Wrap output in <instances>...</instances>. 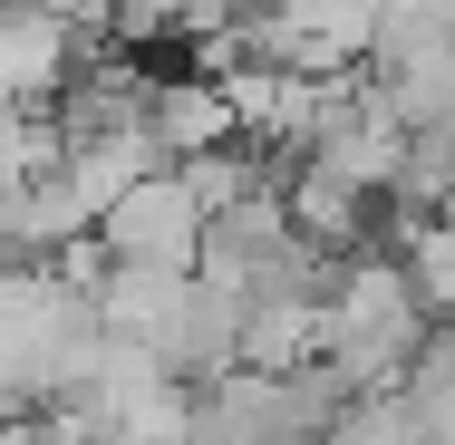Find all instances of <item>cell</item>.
<instances>
[{"instance_id":"1","label":"cell","mask_w":455,"mask_h":445,"mask_svg":"<svg viewBox=\"0 0 455 445\" xmlns=\"http://www.w3.org/2000/svg\"><path fill=\"white\" fill-rule=\"evenodd\" d=\"M427 330H436V310L417 300V271L387 262V252H349V262L330 271V290H320V358H330V377L368 397V387H397L417 349H427Z\"/></svg>"},{"instance_id":"2","label":"cell","mask_w":455,"mask_h":445,"mask_svg":"<svg viewBox=\"0 0 455 445\" xmlns=\"http://www.w3.org/2000/svg\"><path fill=\"white\" fill-rule=\"evenodd\" d=\"M378 29H387V0H262L252 10L262 59H291L310 78H359L378 59Z\"/></svg>"},{"instance_id":"3","label":"cell","mask_w":455,"mask_h":445,"mask_svg":"<svg viewBox=\"0 0 455 445\" xmlns=\"http://www.w3.org/2000/svg\"><path fill=\"white\" fill-rule=\"evenodd\" d=\"M204 233H213V203L184 184V165L136 175L107 213H97L107 262H204Z\"/></svg>"},{"instance_id":"4","label":"cell","mask_w":455,"mask_h":445,"mask_svg":"<svg viewBox=\"0 0 455 445\" xmlns=\"http://www.w3.org/2000/svg\"><path fill=\"white\" fill-rule=\"evenodd\" d=\"M281 203H291V223H300L320 252H359V242H368V203H387V194H368L359 175H339V165L310 146V155H291Z\"/></svg>"},{"instance_id":"5","label":"cell","mask_w":455,"mask_h":445,"mask_svg":"<svg viewBox=\"0 0 455 445\" xmlns=\"http://www.w3.org/2000/svg\"><path fill=\"white\" fill-rule=\"evenodd\" d=\"M146 126H156L165 165H184V155H213V146H233V136H243V116H233V88H223V78H204V68H184V78H156V88H146Z\"/></svg>"},{"instance_id":"6","label":"cell","mask_w":455,"mask_h":445,"mask_svg":"<svg viewBox=\"0 0 455 445\" xmlns=\"http://www.w3.org/2000/svg\"><path fill=\"white\" fill-rule=\"evenodd\" d=\"M320 290H262L243 310V368H310L320 358Z\"/></svg>"},{"instance_id":"7","label":"cell","mask_w":455,"mask_h":445,"mask_svg":"<svg viewBox=\"0 0 455 445\" xmlns=\"http://www.w3.org/2000/svg\"><path fill=\"white\" fill-rule=\"evenodd\" d=\"M407 271H417V300L436 320H455V203H436V213L407 223Z\"/></svg>"},{"instance_id":"8","label":"cell","mask_w":455,"mask_h":445,"mask_svg":"<svg viewBox=\"0 0 455 445\" xmlns=\"http://www.w3.org/2000/svg\"><path fill=\"white\" fill-rule=\"evenodd\" d=\"M88 445H165V436H146V426H116V417H107V426H88Z\"/></svg>"},{"instance_id":"9","label":"cell","mask_w":455,"mask_h":445,"mask_svg":"<svg viewBox=\"0 0 455 445\" xmlns=\"http://www.w3.org/2000/svg\"><path fill=\"white\" fill-rule=\"evenodd\" d=\"M10 417H20V397H0V436H10Z\"/></svg>"},{"instance_id":"10","label":"cell","mask_w":455,"mask_h":445,"mask_svg":"<svg viewBox=\"0 0 455 445\" xmlns=\"http://www.w3.org/2000/svg\"><path fill=\"white\" fill-rule=\"evenodd\" d=\"M252 10H262V0H252Z\"/></svg>"}]
</instances>
